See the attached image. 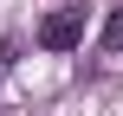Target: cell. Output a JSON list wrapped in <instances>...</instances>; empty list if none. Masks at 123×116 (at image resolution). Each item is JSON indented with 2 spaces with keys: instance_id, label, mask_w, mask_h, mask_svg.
<instances>
[{
  "instance_id": "obj_1",
  "label": "cell",
  "mask_w": 123,
  "mask_h": 116,
  "mask_svg": "<svg viewBox=\"0 0 123 116\" xmlns=\"http://www.w3.org/2000/svg\"><path fill=\"white\" fill-rule=\"evenodd\" d=\"M78 39H84V6H58V13L39 26V45H45V52H71Z\"/></svg>"
},
{
  "instance_id": "obj_2",
  "label": "cell",
  "mask_w": 123,
  "mask_h": 116,
  "mask_svg": "<svg viewBox=\"0 0 123 116\" xmlns=\"http://www.w3.org/2000/svg\"><path fill=\"white\" fill-rule=\"evenodd\" d=\"M104 52H123V6L104 19Z\"/></svg>"
}]
</instances>
